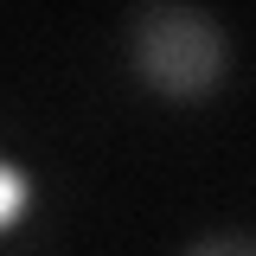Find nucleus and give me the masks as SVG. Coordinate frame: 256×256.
Instances as JSON below:
<instances>
[{
	"instance_id": "f257e3e1",
	"label": "nucleus",
	"mask_w": 256,
	"mask_h": 256,
	"mask_svg": "<svg viewBox=\"0 0 256 256\" xmlns=\"http://www.w3.org/2000/svg\"><path fill=\"white\" fill-rule=\"evenodd\" d=\"M134 70L160 96H205L224 77V32L180 0H154L134 20Z\"/></svg>"
},
{
	"instance_id": "f03ea898",
	"label": "nucleus",
	"mask_w": 256,
	"mask_h": 256,
	"mask_svg": "<svg viewBox=\"0 0 256 256\" xmlns=\"http://www.w3.org/2000/svg\"><path fill=\"white\" fill-rule=\"evenodd\" d=\"M20 205H26V192H20V180L0 166V224H13V218H20Z\"/></svg>"
},
{
	"instance_id": "7ed1b4c3",
	"label": "nucleus",
	"mask_w": 256,
	"mask_h": 256,
	"mask_svg": "<svg viewBox=\"0 0 256 256\" xmlns=\"http://www.w3.org/2000/svg\"><path fill=\"white\" fill-rule=\"evenodd\" d=\"M192 256H256L250 237H212V244H198Z\"/></svg>"
}]
</instances>
